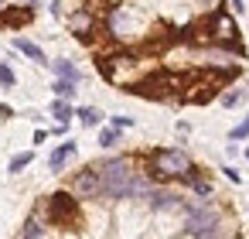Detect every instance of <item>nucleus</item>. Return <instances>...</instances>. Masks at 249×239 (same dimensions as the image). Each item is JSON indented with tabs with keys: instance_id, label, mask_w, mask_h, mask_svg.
Instances as JSON below:
<instances>
[{
	"instance_id": "nucleus-1",
	"label": "nucleus",
	"mask_w": 249,
	"mask_h": 239,
	"mask_svg": "<svg viewBox=\"0 0 249 239\" xmlns=\"http://www.w3.org/2000/svg\"><path fill=\"white\" fill-rule=\"evenodd\" d=\"M99 184H103L106 198H133V195L150 191V181L140 178L126 157H113V161L99 164Z\"/></svg>"
},
{
	"instance_id": "nucleus-2",
	"label": "nucleus",
	"mask_w": 249,
	"mask_h": 239,
	"mask_svg": "<svg viewBox=\"0 0 249 239\" xmlns=\"http://www.w3.org/2000/svg\"><path fill=\"white\" fill-rule=\"evenodd\" d=\"M195 167H191V157L184 150H157L150 157V174L154 178H188Z\"/></svg>"
},
{
	"instance_id": "nucleus-3",
	"label": "nucleus",
	"mask_w": 249,
	"mask_h": 239,
	"mask_svg": "<svg viewBox=\"0 0 249 239\" xmlns=\"http://www.w3.org/2000/svg\"><path fill=\"white\" fill-rule=\"evenodd\" d=\"M184 236H218V212L208 208V205H195L188 208V225L181 229Z\"/></svg>"
},
{
	"instance_id": "nucleus-4",
	"label": "nucleus",
	"mask_w": 249,
	"mask_h": 239,
	"mask_svg": "<svg viewBox=\"0 0 249 239\" xmlns=\"http://www.w3.org/2000/svg\"><path fill=\"white\" fill-rule=\"evenodd\" d=\"M48 219L58 222V225H72V222H79V205H75V198L65 195V191L52 195V202H48Z\"/></svg>"
},
{
	"instance_id": "nucleus-5",
	"label": "nucleus",
	"mask_w": 249,
	"mask_h": 239,
	"mask_svg": "<svg viewBox=\"0 0 249 239\" xmlns=\"http://www.w3.org/2000/svg\"><path fill=\"white\" fill-rule=\"evenodd\" d=\"M205 35H208V38H215V41H225V45H232V41L239 38V28L232 24V18H229L225 11H215V14L205 21Z\"/></svg>"
},
{
	"instance_id": "nucleus-6",
	"label": "nucleus",
	"mask_w": 249,
	"mask_h": 239,
	"mask_svg": "<svg viewBox=\"0 0 249 239\" xmlns=\"http://www.w3.org/2000/svg\"><path fill=\"white\" fill-rule=\"evenodd\" d=\"M72 188H75V195H82V198H99V195H103V184H99V167H86L82 174H75Z\"/></svg>"
},
{
	"instance_id": "nucleus-7",
	"label": "nucleus",
	"mask_w": 249,
	"mask_h": 239,
	"mask_svg": "<svg viewBox=\"0 0 249 239\" xmlns=\"http://www.w3.org/2000/svg\"><path fill=\"white\" fill-rule=\"evenodd\" d=\"M31 18H35L31 7H11V11H4V24L7 28H24Z\"/></svg>"
},
{
	"instance_id": "nucleus-8",
	"label": "nucleus",
	"mask_w": 249,
	"mask_h": 239,
	"mask_svg": "<svg viewBox=\"0 0 249 239\" xmlns=\"http://www.w3.org/2000/svg\"><path fill=\"white\" fill-rule=\"evenodd\" d=\"M69 157H75V144H72V140H69V144H62V147H58V150H55V154L48 157V167H52V171L58 174V171H62V167L69 164Z\"/></svg>"
},
{
	"instance_id": "nucleus-9",
	"label": "nucleus",
	"mask_w": 249,
	"mask_h": 239,
	"mask_svg": "<svg viewBox=\"0 0 249 239\" xmlns=\"http://www.w3.org/2000/svg\"><path fill=\"white\" fill-rule=\"evenodd\" d=\"M69 24H72V31H75L79 38H89V31H92V18H89L86 11L72 14V21H69Z\"/></svg>"
},
{
	"instance_id": "nucleus-10",
	"label": "nucleus",
	"mask_w": 249,
	"mask_h": 239,
	"mask_svg": "<svg viewBox=\"0 0 249 239\" xmlns=\"http://www.w3.org/2000/svg\"><path fill=\"white\" fill-rule=\"evenodd\" d=\"M14 48H18V52H24L31 62H45V52H41L35 41H28V38H18V41H14Z\"/></svg>"
},
{
	"instance_id": "nucleus-11",
	"label": "nucleus",
	"mask_w": 249,
	"mask_h": 239,
	"mask_svg": "<svg viewBox=\"0 0 249 239\" xmlns=\"http://www.w3.org/2000/svg\"><path fill=\"white\" fill-rule=\"evenodd\" d=\"M52 69H55L58 79H72V82H79V69H75L72 62H52Z\"/></svg>"
},
{
	"instance_id": "nucleus-12",
	"label": "nucleus",
	"mask_w": 249,
	"mask_h": 239,
	"mask_svg": "<svg viewBox=\"0 0 249 239\" xmlns=\"http://www.w3.org/2000/svg\"><path fill=\"white\" fill-rule=\"evenodd\" d=\"M52 116H55L58 123H69V116H72V106H69V103L58 96V99H55V106H52Z\"/></svg>"
},
{
	"instance_id": "nucleus-13",
	"label": "nucleus",
	"mask_w": 249,
	"mask_h": 239,
	"mask_svg": "<svg viewBox=\"0 0 249 239\" xmlns=\"http://www.w3.org/2000/svg\"><path fill=\"white\" fill-rule=\"evenodd\" d=\"M79 120H82V127H96V123L103 120V113H99L96 106H82V110H79Z\"/></svg>"
},
{
	"instance_id": "nucleus-14",
	"label": "nucleus",
	"mask_w": 249,
	"mask_h": 239,
	"mask_svg": "<svg viewBox=\"0 0 249 239\" xmlns=\"http://www.w3.org/2000/svg\"><path fill=\"white\" fill-rule=\"evenodd\" d=\"M52 89H55V96H62V99H72V96H75V82H72V79H58Z\"/></svg>"
},
{
	"instance_id": "nucleus-15",
	"label": "nucleus",
	"mask_w": 249,
	"mask_h": 239,
	"mask_svg": "<svg viewBox=\"0 0 249 239\" xmlns=\"http://www.w3.org/2000/svg\"><path fill=\"white\" fill-rule=\"evenodd\" d=\"M154 208H178L181 202L174 198V195H154V202H150Z\"/></svg>"
},
{
	"instance_id": "nucleus-16",
	"label": "nucleus",
	"mask_w": 249,
	"mask_h": 239,
	"mask_svg": "<svg viewBox=\"0 0 249 239\" xmlns=\"http://www.w3.org/2000/svg\"><path fill=\"white\" fill-rule=\"evenodd\" d=\"M31 157H35L31 150H28V154H18V157H11V171H14V174H18V171H24V167L31 164Z\"/></svg>"
},
{
	"instance_id": "nucleus-17",
	"label": "nucleus",
	"mask_w": 249,
	"mask_h": 239,
	"mask_svg": "<svg viewBox=\"0 0 249 239\" xmlns=\"http://www.w3.org/2000/svg\"><path fill=\"white\" fill-rule=\"evenodd\" d=\"M116 140H120V133H116V130H103V133H99V147H113Z\"/></svg>"
},
{
	"instance_id": "nucleus-18",
	"label": "nucleus",
	"mask_w": 249,
	"mask_h": 239,
	"mask_svg": "<svg viewBox=\"0 0 249 239\" xmlns=\"http://www.w3.org/2000/svg\"><path fill=\"white\" fill-rule=\"evenodd\" d=\"M0 86H4V89L14 86V72H11V65H0Z\"/></svg>"
},
{
	"instance_id": "nucleus-19",
	"label": "nucleus",
	"mask_w": 249,
	"mask_h": 239,
	"mask_svg": "<svg viewBox=\"0 0 249 239\" xmlns=\"http://www.w3.org/2000/svg\"><path fill=\"white\" fill-rule=\"evenodd\" d=\"M246 137H249V116H246L235 130H232V140H246Z\"/></svg>"
},
{
	"instance_id": "nucleus-20",
	"label": "nucleus",
	"mask_w": 249,
	"mask_h": 239,
	"mask_svg": "<svg viewBox=\"0 0 249 239\" xmlns=\"http://www.w3.org/2000/svg\"><path fill=\"white\" fill-rule=\"evenodd\" d=\"M235 103H242V92H225L222 96V106H235Z\"/></svg>"
},
{
	"instance_id": "nucleus-21",
	"label": "nucleus",
	"mask_w": 249,
	"mask_h": 239,
	"mask_svg": "<svg viewBox=\"0 0 249 239\" xmlns=\"http://www.w3.org/2000/svg\"><path fill=\"white\" fill-rule=\"evenodd\" d=\"M21 236H41V225H38V222L31 219V222H28V225L21 229Z\"/></svg>"
},
{
	"instance_id": "nucleus-22",
	"label": "nucleus",
	"mask_w": 249,
	"mask_h": 239,
	"mask_svg": "<svg viewBox=\"0 0 249 239\" xmlns=\"http://www.w3.org/2000/svg\"><path fill=\"white\" fill-rule=\"evenodd\" d=\"M225 178H229L232 184H239V171H235V167H225Z\"/></svg>"
},
{
	"instance_id": "nucleus-23",
	"label": "nucleus",
	"mask_w": 249,
	"mask_h": 239,
	"mask_svg": "<svg viewBox=\"0 0 249 239\" xmlns=\"http://www.w3.org/2000/svg\"><path fill=\"white\" fill-rule=\"evenodd\" d=\"M0 116L7 120V116H11V106H4V103H0Z\"/></svg>"
},
{
	"instance_id": "nucleus-24",
	"label": "nucleus",
	"mask_w": 249,
	"mask_h": 239,
	"mask_svg": "<svg viewBox=\"0 0 249 239\" xmlns=\"http://www.w3.org/2000/svg\"><path fill=\"white\" fill-rule=\"evenodd\" d=\"M232 7H235V11H246V7H242V0H232Z\"/></svg>"
},
{
	"instance_id": "nucleus-25",
	"label": "nucleus",
	"mask_w": 249,
	"mask_h": 239,
	"mask_svg": "<svg viewBox=\"0 0 249 239\" xmlns=\"http://www.w3.org/2000/svg\"><path fill=\"white\" fill-rule=\"evenodd\" d=\"M246 157H249V150H246Z\"/></svg>"
}]
</instances>
